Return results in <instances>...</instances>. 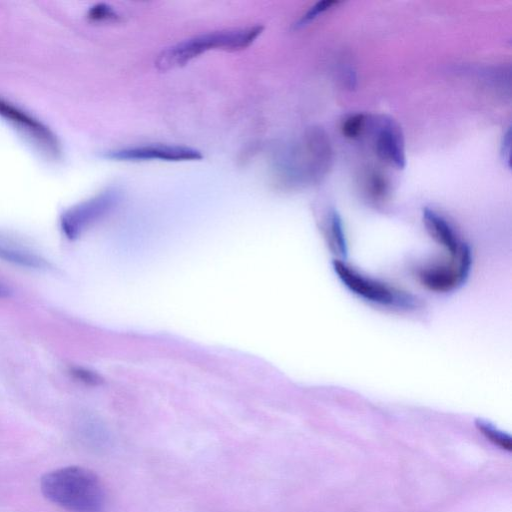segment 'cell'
<instances>
[{
  "mask_svg": "<svg viewBox=\"0 0 512 512\" xmlns=\"http://www.w3.org/2000/svg\"><path fill=\"white\" fill-rule=\"evenodd\" d=\"M11 289L3 282L0 281V299L9 297Z\"/></svg>",
  "mask_w": 512,
  "mask_h": 512,
  "instance_id": "19",
  "label": "cell"
},
{
  "mask_svg": "<svg viewBox=\"0 0 512 512\" xmlns=\"http://www.w3.org/2000/svg\"><path fill=\"white\" fill-rule=\"evenodd\" d=\"M120 200L116 189H107L62 213L60 229L69 240L79 238L87 229L108 214Z\"/></svg>",
  "mask_w": 512,
  "mask_h": 512,
  "instance_id": "4",
  "label": "cell"
},
{
  "mask_svg": "<svg viewBox=\"0 0 512 512\" xmlns=\"http://www.w3.org/2000/svg\"><path fill=\"white\" fill-rule=\"evenodd\" d=\"M68 373L73 379L85 385L95 386L102 381L101 377L96 372L84 367H70Z\"/></svg>",
  "mask_w": 512,
  "mask_h": 512,
  "instance_id": "15",
  "label": "cell"
},
{
  "mask_svg": "<svg viewBox=\"0 0 512 512\" xmlns=\"http://www.w3.org/2000/svg\"><path fill=\"white\" fill-rule=\"evenodd\" d=\"M0 117L36 141L52 155L60 153V144L51 130L37 119L0 97Z\"/></svg>",
  "mask_w": 512,
  "mask_h": 512,
  "instance_id": "7",
  "label": "cell"
},
{
  "mask_svg": "<svg viewBox=\"0 0 512 512\" xmlns=\"http://www.w3.org/2000/svg\"><path fill=\"white\" fill-rule=\"evenodd\" d=\"M367 115L356 113L347 117L341 126L342 134L349 139L358 138L364 131L367 124Z\"/></svg>",
  "mask_w": 512,
  "mask_h": 512,
  "instance_id": "14",
  "label": "cell"
},
{
  "mask_svg": "<svg viewBox=\"0 0 512 512\" xmlns=\"http://www.w3.org/2000/svg\"><path fill=\"white\" fill-rule=\"evenodd\" d=\"M423 223L430 236L446 249L450 258L457 257L467 245L461 240L451 223L435 210L430 208L423 210Z\"/></svg>",
  "mask_w": 512,
  "mask_h": 512,
  "instance_id": "9",
  "label": "cell"
},
{
  "mask_svg": "<svg viewBox=\"0 0 512 512\" xmlns=\"http://www.w3.org/2000/svg\"><path fill=\"white\" fill-rule=\"evenodd\" d=\"M374 150L383 162L402 169L406 164L405 145L402 131L393 119L381 117L376 121Z\"/></svg>",
  "mask_w": 512,
  "mask_h": 512,
  "instance_id": "8",
  "label": "cell"
},
{
  "mask_svg": "<svg viewBox=\"0 0 512 512\" xmlns=\"http://www.w3.org/2000/svg\"><path fill=\"white\" fill-rule=\"evenodd\" d=\"M364 191L368 198L375 203L386 201L390 195V182L378 170H369L364 177Z\"/></svg>",
  "mask_w": 512,
  "mask_h": 512,
  "instance_id": "11",
  "label": "cell"
},
{
  "mask_svg": "<svg viewBox=\"0 0 512 512\" xmlns=\"http://www.w3.org/2000/svg\"><path fill=\"white\" fill-rule=\"evenodd\" d=\"M327 235L332 248L341 256L346 255L347 241L343 223L337 211L333 210L327 220Z\"/></svg>",
  "mask_w": 512,
  "mask_h": 512,
  "instance_id": "12",
  "label": "cell"
},
{
  "mask_svg": "<svg viewBox=\"0 0 512 512\" xmlns=\"http://www.w3.org/2000/svg\"><path fill=\"white\" fill-rule=\"evenodd\" d=\"M333 269L346 288L366 301L398 307H409L412 304V300L406 294L363 275L343 261L335 260Z\"/></svg>",
  "mask_w": 512,
  "mask_h": 512,
  "instance_id": "3",
  "label": "cell"
},
{
  "mask_svg": "<svg viewBox=\"0 0 512 512\" xmlns=\"http://www.w3.org/2000/svg\"><path fill=\"white\" fill-rule=\"evenodd\" d=\"M105 157L117 161H193L202 159L203 155L187 146L151 144L109 151Z\"/></svg>",
  "mask_w": 512,
  "mask_h": 512,
  "instance_id": "6",
  "label": "cell"
},
{
  "mask_svg": "<svg viewBox=\"0 0 512 512\" xmlns=\"http://www.w3.org/2000/svg\"><path fill=\"white\" fill-rule=\"evenodd\" d=\"M0 258L15 265L42 269L48 266L47 261L27 248L0 243Z\"/></svg>",
  "mask_w": 512,
  "mask_h": 512,
  "instance_id": "10",
  "label": "cell"
},
{
  "mask_svg": "<svg viewBox=\"0 0 512 512\" xmlns=\"http://www.w3.org/2000/svg\"><path fill=\"white\" fill-rule=\"evenodd\" d=\"M43 495L67 512H103L106 505L104 486L90 469L62 467L46 473L40 482Z\"/></svg>",
  "mask_w": 512,
  "mask_h": 512,
  "instance_id": "1",
  "label": "cell"
},
{
  "mask_svg": "<svg viewBox=\"0 0 512 512\" xmlns=\"http://www.w3.org/2000/svg\"><path fill=\"white\" fill-rule=\"evenodd\" d=\"M90 19L95 21L117 20V13L106 4H97L88 13Z\"/></svg>",
  "mask_w": 512,
  "mask_h": 512,
  "instance_id": "17",
  "label": "cell"
},
{
  "mask_svg": "<svg viewBox=\"0 0 512 512\" xmlns=\"http://www.w3.org/2000/svg\"><path fill=\"white\" fill-rule=\"evenodd\" d=\"M475 426L478 431L495 446L509 452L512 450V439L509 434L483 419H477Z\"/></svg>",
  "mask_w": 512,
  "mask_h": 512,
  "instance_id": "13",
  "label": "cell"
},
{
  "mask_svg": "<svg viewBox=\"0 0 512 512\" xmlns=\"http://www.w3.org/2000/svg\"><path fill=\"white\" fill-rule=\"evenodd\" d=\"M262 31L263 26L255 25L200 34L164 49L158 55L155 66L167 71L184 66L210 50H242L250 46Z\"/></svg>",
  "mask_w": 512,
  "mask_h": 512,
  "instance_id": "2",
  "label": "cell"
},
{
  "mask_svg": "<svg viewBox=\"0 0 512 512\" xmlns=\"http://www.w3.org/2000/svg\"><path fill=\"white\" fill-rule=\"evenodd\" d=\"M502 154L504 159L508 161V165L510 163V129H508L504 141L502 144Z\"/></svg>",
  "mask_w": 512,
  "mask_h": 512,
  "instance_id": "18",
  "label": "cell"
},
{
  "mask_svg": "<svg viewBox=\"0 0 512 512\" xmlns=\"http://www.w3.org/2000/svg\"><path fill=\"white\" fill-rule=\"evenodd\" d=\"M339 1L335 0H323L315 3L299 20L297 26H304L310 21L314 20L318 15L329 10L332 6L337 5Z\"/></svg>",
  "mask_w": 512,
  "mask_h": 512,
  "instance_id": "16",
  "label": "cell"
},
{
  "mask_svg": "<svg viewBox=\"0 0 512 512\" xmlns=\"http://www.w3.org/2000/svg\"><path fill=\"white\" fill-rule=\"evenodd\" d=\"M472 266V255L468 245L455 258L444 264L423 267L418 271L420 282L434 292H448L467 280Z\"/></svg>",
  "mask_w": 512,
  "mask_h": 512,
  "instance_id": "5",
  "label": "cell"
}]
</instances>
